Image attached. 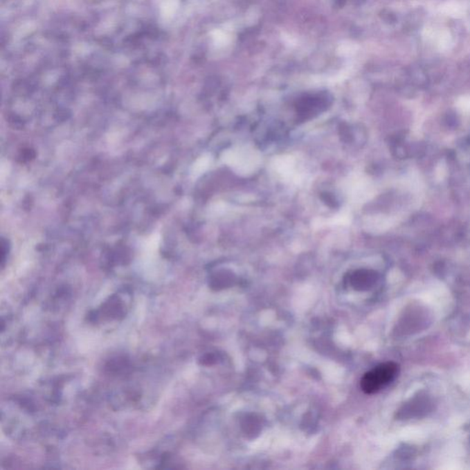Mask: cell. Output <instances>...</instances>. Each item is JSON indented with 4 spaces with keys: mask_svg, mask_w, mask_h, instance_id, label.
Segmentation results:
<instances>
[{
    "mask_svg": "<svg viewBox=\"0 0 470 470\" xmlns=\"http://www.w3.org/2000/svg\"><path fill=\"white\" fill-rule=\"evenodd\" d=\"M399 365L396 363L387 362L379 365L374 370L368 371L361 379L360 386L367 394H374L390 384L398 375Z\"/></svg>",
    "mask_w": 470,
    "mask_h": 470,
    "instance_id": "cell-1",
    "label": "cell"
},
{
    "mask_svg": "<svg viewBox=\"0 0 470 470\" xmlns=\"http://www.w3.org/2000/svg\"><path fill=\"white\" fill-rule=\"evenodd\" d=\"M378 280V275L370 270H359L351 277V284L354 289L365 291L370 289Z\"/></svg>",
    "mask_w": 470,
    "mask_h": 470,
    "instance_id": "cell-2",
    "label": "cell"
}]
</instances>
